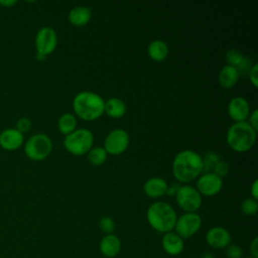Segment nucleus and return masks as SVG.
Instances as JSON below:
<instances>
[{
  "label": "nucleus",
  "instance_id": "c85d7f7f",
  "mask_svg": "<svg viewBox=\"0 0 258 258\" xmlns=\"http://www.w3.org/2000/svg\"><path fill=\"white\" fill-rule=\"evenodd\" d=\"M226 254L228 258H242L243 251L237 244H230L226 248Z\"/></svg>",
  "mask_w": 258,
  "mask_h": 258
},
{
  "label": "nucleus",
  "instance_id": "dca6fc26",
  "mask_svg": "<svg viewBox=\"0 0 258 258\" xmlns=\"http://www.w3.org/2000/svg\"><path fill=\"white\" fill-rule=\"evenodd\" d=\"M161 244L164 251L171 256L178 255L183 250V239L175 232L170 231L165 233L162 237Z\"/></svg>",
  "mask_w": 258,
  "mask_h": 258
},
{
  "label": "nucleus",
  "instance_id": "72a5a7b5",
  "mask_svg": "<svg viewBox=\"0 0 258 258\" xmlns=\"http://www.w3.org/2000/svg\"><path fill=\"white\" fill-rule=\"evenodd\" d=\"M250 192H251V198H253L254 200H258V180L257 179H255L251 184Z\"/></svg>",
  "mask_w": 258,
  "mask_h": 258
},
{
  "label": "nucleus",
  "instance_id": "a878e982",
  "mask_svg": "<svg viewBox=\"0 0 258 258\" xmlns=\"http://www.w3.org/2000/svg\"><path fill=\"white\" fill-rule=\"evenodd\" d=\"M241 211L246 216H253L258 211V203L257 200H254L253 198H247L245 199L241 204Z\"/></svg>",
  "mask_w": 258,
  "mask_h": 258
},
{
  "label": "nucleus",
  "instance_id": "20e7f679",
  "mask_svg": "<svg viewBox=\"0 0 258 258\" xmlns=\"http://www.w3.org/2000/svg\"><path fill=\"white\" fill-rule=\"evenodd\" d=\"M256 131L248 122L233 123L226 134V140L231 149L236 152H246L250 150L256 141Z\"/></svg>",
  "mask_w": 258,
  "mask_h": 258
},
{
  "label": "nucleus",
  "instance_id": "39448f33",
  "mask_svg": "<svg viewBox=\"0 0 258 258\" xmlns=\"http://www.w3.org/2000/svg\"><path fill=\"white\" fill-rule=\"evenodd\" d=\"M94 135L86 128H79L66 135L63 139V146L73 155L80 156L87 154L88 151L93 147Z\"/></svg>",
  "mask_w": 258,
  "mask_h": 258
},
{
  "label": "nucleus",
  "instance_id": "bb28decb",
  "mask_svg": "<svg viewBox=\"0 0 258 258\" xmlns=\"http://www.w3.org/2000/svg\"><path fill=\"white\" fill-rule=\"evenodd\" d=\"M99 227H100L101 231L103 233H105L106 235L113 234V232L115 230V222L111 217L104 216L101 218V220L99 222Z\"/></svg>",
  "mask_w": 258,
  "mask_h": 258
},
{
  "label": "nucleus",
  "instance_id": "5701e85b",
  "mask_svg": "<svg viewBox=\"0 0 258 258\" xmlns=\"http://www.w3.org/2000/svg\"><path fill=\"white\" fill-rule=\"evenodd\" d=\"M107 156H108V154L105 151V149L103 147H99V146L92 147L87 153L89 162L95 166L102 165L107 160Z\"/></svg>",
  "mask_w": 258,
  "mask_h": 258
},
{
  "label": "nucleus",
  "instance_id": "7ed1b4c3",
  "mask_svg": "<svg viewBox=\"0 0 258 258\" xmlns=\"http://www.w3.org/2000/svg\"><path fill=\"white\" fill-rule=\"evenodd\" d=\"M146 218L152 229L165 234L174 229L177 216L169 204L165 202H154L148 207Z\"/></svg>",
  "mask_w": 258,
  "mask_h": 258
},
{
  "label": "nucleus",
  "instance_id": "2f4dec72",
  "mask_svg": "<svg viewBox=\"0 0 258 258\" xmlns=\"http://www.w3.org/2000/svg\"><path fill=\"white\" fill-rule=\"evenodd\" d=\"M248 118H249L248 124L257 132L258 131V110L255 109L252 112H250V115Z\"/></svg>",
  "mask_w": 258,
  "mask_h": 258
},
{
  "label": "nucleus",
  "instance_id": "f03ea898",
  "mask_svg": "<svg viewBox=\"0 0 258 258\" xmlns=\"http://www.w3.org/2000/svg\"><path fill=\"white\" fill-rule=\"evenodd\" d=\"M105 101L97 93L83 91L73 99V110L84 121H94L104 114Z\"/></svg>",
  "mask_w": 258,
  "mask_h": 258
},
{
  "label": "nucleus",
  "instance_id": "c756f323",
  "mask_svg": "<svg viewBox=\"0 0 258 258\" xmlns=\"http://www.w3.org/2000/svg\"><path fill=\"white\" fill-rule=\"evenodd\" d=\"M228 171H229V164L222 159L217 163V165L215 166V168L213 170V172L216 173L221 178L224 177L228 173Z\"/></svg>",
  "mask_w": 258,
  "mask_h": 258
},
{
  "label": "nucleus",
  "instance_id": "2eb2a0df",
  "mask_svg": "<svg viewBox=\"0 0 258 258\" xmlns=\"http://www.w3.org/2000/svg\"><path fill=\"white\" fill-rule=\"evenodd\" d=\"M167 188L168 185L166 180L158 176L148 178L143 184L144 194L151 199H157L162 197L163 195L166 194Z\"/></svg>",
  "mask_w": 258,
  "mask_h": 258
},
{
  "label": "nucleus",
  "instance_id": "f3484780",
  "mask_svg": "<svg viewBox=\"0 0 258 258\" xmlns=\"http://www.w3.org/2000/svg\"><path fill=\"white\" fill-rule=\"evenodd\" d=\"M121 250V241L114 234L104 236L100 242L101 253L108 258H113L119 254Z\"/></svg>",
  "mask_w": 258,
  "mask_h": 258
},
{
  "label": "nucleus",
  "instance_id": "4be33fe9",
  "mask_svg": "<svg viewBox=\"0 0 258 258\" xmlns=\"http://www.w3.org/2000/svg\"><path fill=\"white\" fill-rule=\"evenodd\" d=\"M57 127L60 133L63 135H69L73 131H75L77 128V119L75 115L72 113H64L62 114L57 121Z\"/></svg>",
  "mask_w": 258,
  "mask_h": 258
},
{
  "label": "nucleus",
  "instance_id": "a211bd4d",
  "mask_svg": "<svg viewBox=\"0 0 258 258\" xmlns=\"http://www.w3.org/2000/svg\"><path fill=\"white\" fill-rule=\"evenodd\" d=\"M69 21L72 25L81 27L87 25L92 18V10L87 6H76L69 12Z\"/></svg>",
  "mask_w": 258,
  "mask_h": 258
},
{
  "label": "nucleus",
  "instance_id": "1a4fd4ad",
  "mask_svg": "<svg viewBox=\"0 0 258 258\" xmlns=\"http://www.w3.org/2000/svg\"><path fill=\"white\" fill-rule=\"evenodd\" d=\"M202 226V218L197 213H184L176 219L175 233L183 240L194 236Z\"/></svg>",
  "mask_w": 258,
  "mask_h": 258
},
{
  "label": "nucleus",
  "instance_id": "423d86ee",
  "mask_svg": "<svg viewBox=\"0 0 258 258\" xmlns=\"http://www.w3.org/2000/svg\"><path fill=\"white\" fill-rule=\"evenodd\" d=\"M52 150V141L44 133H36L30 136L24 143V153L32 161L45 159Z\"/></svg>",
  "mask_w": 258,
  "mask_h": 258
},
{
  "label": "nucleus",
  "instance_id": "9d476101",
  "mask_svg": "<svg viewBox=\"0 0 258 258\" xmlns=\"http://www.w3.org/2000/svg\"><path fill=\"white\" fill-rule=\"evenodd\" d=\"M57 44V35L55 30L50 26L41 27L35 35L36 52L44 56L54 51Z\"/></svg>",
  "mask_w": 258,
  "mask_h": 258
},
{
  "label": "nucleus",
  "instance_id": "473e14b6",
  "mask_svg": "<svg viewBox=\"0 0 258 258\" xmlns=\"http://www.w3.org/2000/svg\"><path fill=\"white\" fill-rule=\"evenodd\" d=\"M250 256L253 258H258V238L255 237L250 243Z\"/></svg>",
  "mask_w": 258,
  "mask_h": 258
},
{
  "label": "nucleus",
  "instance_id": "6ab92c4d",
  "mask_svg": "<svg viewBox=\"0 0 258 258\" xmlns=\"http://www.w3.org/2000/svg\"><path fill=\"white\" fill-rule=\"evenodd\" d=\"M239 76L240 74L236 68L226 64L222 68V70L219 73V77H218L219 84L224 89H231L237 84L239 80Z\"/></svg>",
  "mask_w": 258,
  "mask_h": 258
},
{
  "label": "nucleus",
  "instance_id": "6e6552de",
  "mask_svg": "<svg viewBox=\"0 0 258 258\" xmlns=\"http://www.w3.org/2000/svg\"><path fill=\"white\" fill-rule=\"evenodd\" d=\"M129 145V134L122 128L113 129L104 139L103 148L110 155L122 154Z\"/></svg>",
  "mask_w": 258,
  "mask_h": 258
},
{
  "label": "nucleus",
  "instance_id": "c9c22d12",
  "mask_svg": "<svg viewBox=\"0 0 258 258\" xmlns=\"http://www.w3.org/2000/svg\"><path fill=\"white\" fill-rule=\"evenodd\" d=\"M200 258H215V257H214V255H213L212 253H210V252H205V253H203V254L200 256Z\"/></svg>",
  "mask_w": 258,
  "mask_h": 258
},
{
  "label": "nucleus",
  "instance_id": "f257e3e1",
  "mask_svg": "<svg viewBox=\"0 0 258 258\" xmlns=\"http://www.w3.org/2000/svg\"><path fill=\"white\" fill-rule=\"evenodd\" d=\"M203 172L202 156L190 149L179 151L172 161V174L176 180L188 183L197 179Z\"/></svg>",
  "mask_w": 258,
  "mask_h": 258
},
{
  "label": "nucleus",
  "instance_id": "7c9ffc66",
  "mask_svg": "<svg viewBox=\"0 0 258 258\" xmlns=\"http://www.w3.org/2000/svg\"><path fill=\"white\" fill-rule=\"evenodd\" d=\"M249 80L254 88L258 87V64L254 63L249 70Z\"/></svg>",
  "mask_w": 258,
  "mask_h": 258
},
{
  "label": "nucleus",
  "instance_id": "cd10ccee",
  "mask_svg": "<svg viewBox=\"0 0 258 258\" xmlns=\"http://www.w3.org/2000/svg\"><path fill=\"white\" fill-rule=\"evenodd\" d=\"M31 121L29 118L27 117H21L17 120L16 125H15V129H17L19 132H21L22 134L28 132L31 129Z\"/></svg>",
  "mask_w": 258,
  "mask_h": 258
},
{
  "label": "nucleus",
  "instance_id": "0eeeda50",
  "mask_svg": "<svg viewBox=\"0 0 258 258\" xmlns=\"http://www.w3.org/2000/svg\"><path fill=\"white\" fill-rule=\"evenodd\" d=\"M174 196L178 207L185 213H196L203 203V198L197 188L188 184L177 187Z\"/></svg>",
  "mask_w": 258,
  "mask_h": 258
},
{
  "label": "nucleus",
  "instance_id": "f704fd0d",
  "mask_svg": "<svg viewBox=\"0 0 258 258\" xmlns=\"http://www.w3.org/2000/svg\"><path fill=\"white\" fill-rule=\"evenodd\" d=\"M17 3L16 0H0V5L4 8H9Z\"/></svg>",
  "mask_w": 258,
  "mask_h": 258
},
{
  "label": "nucleus",
  "instance_id": "e433bc0d",
  "mask_svg": "<svg viewBox=\"0 0 258 258\" xmlns=\"http://www.w3.org/2000/svg\"><path fill=\"white\" fill-rule=\"evenodd\" d=\"M45 57H46V56H44V55H42V54L36 52V58H37L38 60H43V59H45Z\"/></svg>",
  "mask_w": 258,
  "mask_h": 258
},
{
  "label": "nucleus",
  "instance_id": "4468645a",
  "mask_svg": "<svg viewBox=\"0 0 258 258\" xmlns=\"http://www.w3.org/2000/svg\"><path fill=\"white\" fill-rule=\"evenodd\" d=\"M24 136L15 128H6L0 132V147L13 151L23 145Z\"/></svg>",
  "mask_w": 258,
  "mask_h": 258
},
{
  "label": "nucleus",
  "instance_id": "4c0bfd02",
  "mask_svg": "<svg viewBox=\"0 0 258 258\" xmlns=\"http://www.w3.org/2000/svg\"><path fill=\"white\" fill-rule=\"evenodd\" d=\"M247 258H253V257H251V256H249V257H247Z\"/></svg>",
  "mask_w": 258,
  "mask_h": 258
},
{
  "label": "nucleus",
  "instance_id": "f8f14e48",
  "mask_svg": "<svg viewBox=\"0 0 258 258\" xmlns=\"http://www.w3.org/2000/svg\"><path fill=\"white\" fill-rule=\"evenodd\" d=\"M228 114L235 122H244L250 115V106L248 101L241 97H234L228 104Z\"/></svg>",
  "mask_w": 258,
  "mask_h": 258
},
{
  "label": "nucleus",
  "instance_id": "393cba45",
  "mask_svg": "<svg viewBox=\"0 0 258 258\" xmlns=\"http://www.w3.org/2000/svg\"><path fill=\"white\" fill-rule=\"evenodd\" d=\"M225 58H226V60H227L229 66H232V67H234L236 69H238L242 64L243 60L245 59L243 54L237 48L229 49L226 52Z\"/></svg>",
  "mask_w": 258,
  "mask_h": 258
},
{
  "label": "nucleus",
  "instance_id": "ddd939ff",
  "mask_svg": "<svg viewBox=\"0 0 258 258\" xmlns=\"http://www.w3.org/2000/svg\"><path fill=\"white\" fill-rule=\"evenodd\" d=\"M206 241L212 248H227L231 244V234L224 227H213L207 232Z\"/></svg>",
  "mask_w": 258,
  "mask_h": 258
},
{
  "label": "nucleus",
  "instance_id": "aec40b11",
  "mask_svg": "<svg viewBox=\"0 0 258 258\" xmlns=\"http://www.w3.org/2000/svg\"><path fill=\"white\" fill-rule=\"evenodd\" d=\"M168 51V45L161 39L152 40L147 47V53L154 61H163L167 57Z\"/></svg>",
  "mask_w": 258,
  "mask_h": 258
},
{
  "label": "nucleus",
  "instance_id": "9b49d317",
  "mask_svg": "<svg viewBox=\"0 0 258 258\" xmlns=\"http://www.w3.org/2000/svg\"><path fill=\"white\" fill-rule=\"evenodd\" d=\"M197 190L201 196L214 197L223 187V179L214 172H205L197 178Z\"/></svg>",
  "mask_w": 258,
  "mask_h": 258
},
{
  "label": "nucleus",
  "instance_id": "412c9836",
  "mask_svg": "<svg viewBox=\"0 0 258 258\" xmlns=\"http://www.w3.org/2000/svg\"><path fill=\"white\" fill-rule=\"evenodd\" d=\"M104 113H106L109 117L114 119L121 118L126 113V104L123 100L116 97H112L105 102Z\"/></svg>",
  "mask_w": 258,
  "mask_h": 258
},
{
  "label": "nucleus",
  "instance_id": "b1692460",
  "mask_svg": "<svg viewBox=\"0 0 258 258\" xmlns=\"http://www.w3.org/2000/svg\"><path fill=\"white\" fill-rule=\"evenodd\" d=\"M203 159V172H213L217 163L221 160V156L213 151H209L205 154Z\"/></svg>",
  "mask_w": 258,
  "mask_h": 258
}]
</instances>
